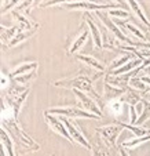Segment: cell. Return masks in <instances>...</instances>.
Segmentation results:
<instances>
[{"mask_svg":"<svg viewBox=\"0 0 150 156\" xmlns=\"http://www.w3.org/2000/svg\"><path fill=\"white\" fill-rule=\"evenodd\" d=\"M2 129H4L7 133H10L11 140L18 147V155H25V153H30L40 149L37 142L33 141L26 133L19 127L17 119L2 120Z\"/></svg>","mask_w":150,"mask_h":156,"instance_id":"obj_1","label":"cell"},{"mask_svg":"<svg viewBox=\"0 0 150 156\" xmlns=\"http://www.w3.org/2000/svg\"><path fill=\"white\" fill-rule=\"evenodd\" d=\"M92 79L94 77H90L85 72H81V73L76 75L73 77H69V79H61L58 82H54V86L63 87V88H72V90L77 88V90H80V91L85 93V94H88L90 97L94 98L99 106H103L105 105V101H103V98L98 94L97 90L94 88V86H92L94 80Z\"/></svg>","mask_w":150,"mask_h":156,"instance_id":"obj_2","label":"cell"},{"mask_svg":"<svg viewBox=\"0 0 150 156\" xmlns=\"http://www.w3.org/2000/svg\"><path fill=\"white\" fill-rule=\"evenodd\" d=\"M29 90H30L29 84L28 86L17 84V86H14V87L7 88L6 93H4L3 102L7 104L9 106H11L15 116H17V119H18V113H19L21 108L24 105V101L26 100L28 94H29Z\"/></svg>","mask_w":150,"mask_h":156,"instance_id":"obj_3","label":"cell"},{"mask_svg":"<svg viewBox=\"0 0 150 156\" xmlns=\"http://www.w3.org/2000/svg\"><path fill=\"white\" fill-rule=\"evenodd\" d=\"M95 15H97V17L101 20V22L105 25V28L109 30L110 35L114 36V37L117 39L118 41H121V43H124V44H128V46H132V47H135V40H131V39L128 37L127 35H124V33L121 32L120 29H118L117 24H116V22H113V21L110 20V17L107 15V12L97 11V12H95Z\"/></svg>","mask_w":150,"mask_h":156,"instance_id":"obj_4","label":"cell"},{"mask_svg":"<svg viewBox=\"0 0 150 156\" xmlns=\"http://www.w3.org/2000/svg\"><path fill=\"white\" fill-rule=\"evenodd\" d=\"M123 126H121L120 122H116L113 124H107V126H101L97 127L95 131L99 134V137L102 138V141L112 149L116 148V141H117L118 136H120Z\"/></svg>","mask_w":150,"mask_h":156,"instance_id":"obj_5","label":"cell"},{"mask_svg":"<svg viewBox=\"0 0 150 156\" xmlns=\"http://www.w3.org/2000/svg\"><path fill=\"white\" fill-rule=\"evenodd\" d=\"M47 113L51 115H58L63 116V118H84V119H101L99 116L94 115V113L80 109L77 106H63V108H50L48 111H46Z\"/></svg>","mask_w":150,"mask_h":156,"instance_id":"obj_6","label":"cell"},{"mask_svg":"<svg viewBox=\"0 0 150 156\" xmlns=\"http://www.w3.org/2000/svg\"><path fill=\"white\" fill-rule=\"evenodd\" d=\"M63 9L68 10H88V11H102V10H113L120 9V4H97L90 2H76V3H61L59 4Z\"/></svg>","mask_w":150,"mask_h":156,"instance_id":"obj_7","label":"cell"},{"mask_svg":"<svg viewBox=\"0 0 150 156\" xmlns=\"http://www.w3.org/2000/svg\"><path fill=\"white\" fill-rule=\"evenodd\" d=\"M61 120L63 122V124H65V127H66V130H68L70 138L73 140L76 144H79L80 147H84L85 149H88V151L92 149L91 144H90L88 140L84 137V134L81 133V130L76 126V123H73L69 118H63V116H61Z\"/></svg>","mask_w":150,"mask_h":156,"instance_id":"obj_8","label":"cell"},{"mask_svg":"<svg viewBox=\"0 0 150 156\" xmlns=\"http://www.w3.org/2000/svg\"><path fill=\"white\" fill-rule=\"evenodd\" d=\"M44 119H46V122L48 123V127H50L54 133H56V134L62 136L63 138L68 140V141L73 142V140L70 138V136H69V133H68V130H66L65 124H63V122L61 120L59 116H54V115H51V113L44 112Z\"/></svg>","mask_w":150,"mask_h":156,"instance_id":"obj_9","label":"cell"},{"mask_svg":"<svg viewBox=\"0 0 150 156\" xmlns=\"http://www.w3.org/2000/svg\"><path fill=\"white\" fill-rule=\"evenodd\" d=\"M74 95L77 97V100L81 102V105L84 106L88 112L94 113V115L99 116V118H102V112H101V106L98 105V102L94 100L92 97H90L88 94H85V93L80 91V90H77V88H74L73 90Z\"/></svg>","mask_w":150,"mask_h":156,"instance_id":"obj_10","label":"cell"},{"mask_svg":"<svg viewBox=\"0 0 150 156\" xmlns=\"http://www.w3.org/2000/svg\"><path fill=\"white\" fill-rule=\"evenodd\" d=\"M83 20H84L85 24L88 25V29H90V32H91L92 40H94V44H95V48H103V36H102V33H101L99 28L97 27V24L90 18L88 14H84Z\"/></svg>","mask_w":150,"mask_h":156,"instance_id":"obj_11","label":"cell"},{"mask_svg":"<svg viewBox=\"0 0 150 156\" xmlns=\"http://www.w3.org/2000/svg\"><path fill=\"white\" fill-rule=\"evenodd\" d=\"M76 58L77 61L83 62L84 65H87L88 68L94 69V71H98V72H106V66L103 62H101L98 58H95V57H91V55H85V54H76Z\"/></svg>","mask_w":150,"mask_h":156,"instance_id":"obj_12","label":"cell"},{"mask_svg":"<svg viewBox=\"0 0 150 156\" xmlns=\"http://www.w3.org/2000/svg\"><path fill=\"white\" fill-rule=\"evenodd\" d=\"M127 90H123V88H118L112 86L110 83L103 82V101H113V100H118L124 95Z\"/></svg>","mask_w":150,"mask_h":156,"instance_id":"obj_13","label":"cell"},{"mask_svg":"<svg viewBox=\"0 0 150 156\" xmlns=\"http://www.w3.org/2000/svg\"><path fill=\"white\" fill-rule=\"evenodd\" d=\"M36 69H37V62L29 61V62H25V64H21L19 66H17L9 76H10V79H17L18 76H24V75L36 72Z\"/></svg>","mask_w":150,"mask_h":156,"instance_id":"obj_14","label":"cell"},{"mask_svg":"<svg viewBox=\"0 0 150 156\" xmlns=\"http://www.w3.org/2000/svg\"><path fill=\"white\" fill-rule=\"evenodd\" d=\"M135 54H132V53H124V55H121V57H118L116 61H113L112 64L107 66V69H106V72L107 73H112V72H114V71H117V69H120L121 66H124L125 64H128V62L131 61V59H134L135 58Z\"/></svg>","mask_w":150,"mask_h":156,"instance_id":"obj_15","label":"cell"},{"mask_svg":"<svg viewBox=\"0 0 150 156\" xmlns=\"http://www.w3.org/2000/svg\"><path fill=\"white\" fill-rule=\"evenodd\" d=\"M124 105H125V104L121 101V98H118V100H113V101H106L105 109H106V112L110 113V115L120 116L124 111Z\"/></svg>","mask_w":150,"mask_h":156,"instance_id":"obj_16","label":"cell"},{"mask_svg":"<svg viewBox=\"0 0 150 156\" xmlns=\"http://www.w3.org/2000/svg\"><path fill=\"white\" fill-rule=\"evenodd\" d=\"M87 39H88V30L85 29V30H83L81 35H79L73 41H72V44H70V47H69L68 53L69 54H76L77 51H79L80 48L84 46V43L87 41Z\"/></svg>","mask_w":150,"mask_h":156,"instance_id":"obj_17","label":"cell"},{"mask_svg":"<svg viewBox=\"0 0 150 156\" xmlns=\"http://www.w3.org/2000/svg\"><path fill=\"white\" fill-rule=\"evenodd\" d=\"M128 4H130V7L134 10V12L136 14V17H138L139 20H141L142 22L146 25V28L149 29V32H150V21L147 20L146 14H145V11H143V9H142V6L139 4V2H135V0H130V2H128Z\"/></svg>","mask_w":150,"mask_h":156,"instance_id":"obj_18","label":"cell"},{"mask_svg":"<svg viewBox=\"0 0 150 156\" xmlns=\"http://www.w3.org/2000/svg\"><path fill=\"white\" fill-rule=\"evenodd\" d=\"M112 151H114V149L109 148L103 141L102 142L97 141L94 145H92L91 152H92V156H113Z\"/></svg>","mask_w":150,"mask_h":156,"instance_id":"obj_19","label":"cell"},{"mask_svg":"<svg viewBox=\"0 0 150 156\" xmlns=\"http://www.w3.org/2000/svg\"><path fill=\"white\" fill-rule=\"evenodd\" d=\"M0 136H2V147L6 149V152L9 153V156H15V153H14V142H12L10 134L4 129H2Z\"/></svg>","mask_w":150,"mask_h":156,"instance_id":"obj_20","label":"cell"},{"mask_svg":"<svg viewBox=\"0 0 150 156\" xmlns=\"http://www.w3.org/2000/svg\"><path fill=\"white\" fill-rule=\"evenodd\" d=\"M117 25H120L121 28H125V29H128L132 35H135L138 39H141V40H143V43L147 40L146 39V35H145L143 32H142L141 29H139L136 25H132V24H128V22H124V21H118Z\"/></svg>","mask_w":150,"mask_h":156,"instance_id":"obj_21","label":"cell"},{"mask_svg":"<svg viewBox=\"0 0 150 156\" xmlns=\"http://www.w3.org/2000/svg\"><path fill=\"white\" fill-rule=\"evenodd\" d=\"M36 30H37V29H33V30H19V32L14 36V39H12V40L9 43V47H15V46H18L21 41H24V40H26V39H29L30 36L36 32Z\"/></svg>","mask_w":150,"mask_h":156,"instance_id":"obj_22","label":"cell"},{"mask_svg":"<svg viewBox=\"0 0 150 156\" xmlns=\"http://www.w3.org/2000/svg\"><path fill=\"white\" fill-rule=\"evenodd\" d=\"M120 123H121V126H123V129L130 130L131 133L135 134V137L150 136V130L145 129V127H142V126H136V124H125V123H123V122H120Z\"/></svg>","mask_w":150,"mask_h":156,"instance_id":"obj_23","label":"cell"},{"mask_svg":"<svg viewBox=\"0 0 150 156\" xmlns=\"http://www.w3.org/2000/svg\"><path fill=\"white\" fill-rule=\"evenodd\" d=\"M150 141V136H145V137H135V138L132 140H128V141H124L123 144H121V147L123 148H136L139 147V145L145 144V142Z\"/></svg>","mask_w":150,"mask_h":156,"instance_id":"obj_24","label":"cell"},{"mask_svg":"<svg viewBox=\"0 0 150 156\" xmlns=\"http://www.w3.org/2000/svg\"><path fill=\"white\" fill-rule=\"evenodd\" d=\"M142 105H143V109H142V113L141 116L138 118L136 120V126H142L147 119H150V101H146V100H142Z\"/></svg>","mask_w":150,"mask_h":156,"instance_id":"obj_25","label":"cell"},{"mask_svg":"<svg viewBox=\"0 0 150 156\" xmlns=\"http://www.w3.org/2000/svg\"><path fill=\"white\" fill-rule=\"evenodd\" d=\"M107 15H109V17H118V18H121V20L130 18V12H127L125 10H120V9L109 10V11H107Z\"/></svg>","mask_w":150,"mask_h":156,"instance_id":"obj_26","label":"cell"},{"mask_svg":"<svg viewBox=\"0 0 150 156\" xmlns=\"http://www.w3.org/2000/svg\"><path fill=\"white\" fill-rule=\"evenodd\" d=\"M35 76H36V72H32V73L24 75V76H18L17 79H14V80L18 83V84H21V86H25V83H26V82H29V80H32Z\"/></svg>","mask_w":150,"mask_h":156,"instance_id":"obj_27","label":"cell"},{"mask_svg":"<svg viewBox=\"0 0 150 156\" xmlns=\"http://www.w3.org/2000/svg\"><path fill=\"white\" fill-rule=\"evenodd\" d=\"M130 124H135L138 120V113H136L135 106H130Z\"/></svg>","mask_w":150,"mask_h":156,"instance_id":"obj_28","label":"cell"},{"mask_svg":"<svg viewBox=\"0 0 150 156\" xmlns=\"http://www.w3.org/2000/svg\"><path fill=\"white\" fill-rule=\"evenodd\" d=\"M9 77H10V76H7V75H3V73H2V87H4V88L7 87V83H9Z\"/></svg>","mask_w":150,"mask_h":156,"instance_id":"obj_29","label":"cell"},{"mask_svg":"<svg viewBox=\"0 0 150 156\" xmlns=\"http://www.w3.org/2000/svg\"><path fill=\"white\" fill-rule=\"evenodd\" d=\"M139 77H141V80L145 83V84H147L150 87V77L149 76H146V75H142V76H139Z\"/></svg>","mask_w":150,"mask_h":156,"instance_id":"obj_30","label":"cell"},{"mask_svg":"<svg viewBox=\"0 0 150 156\" xmlns=\"http://www.w3.org/2000/svg\"><path fill=\"white\" fill-rule=\"evenodd\" d=\"M118 152H120V156H130L128 155V152H127V149L125 148H123L121 145L118 147Z\"/></svg>","mask_w":150,"mask_h":156,"instance_id":"obj_31","label":"cell"},{"mask_svg":"<svg viewBox=\"0 0 150 156\" xmlns=\"http://www.w3.org/2000/svg\"><path fill=\"white\" fill-rule=\"evenodd\" d=\"M143 75H146V76H149V77H150V65L145 68V73H143Z\"/></svg>","mask_w":150,"mask_h":156,"instance_id":"obj_32","label":"cell"},{"mask_svg":"<svg viewBox=\"0 0 150 156\" xmlns=\"http://www.w3.org/2000/svg\"><path fill=\"white\" fill-rule=\"evenodd\" d=\"M143 100H146V101H150V91H147L146 94L143 95Z\"/></svg>","mask_w":150,"mask_h":156,"instance_id":"obj_33","label":"cell"},{"mask_svg":"<svg viewBox=\"0 0 150 156\" xmlns=\"http://www.w3.org/2000/svg\"><path fill=\"white\" fill-rule=\"evenodd\" d=\"M0 156H7V155H6V149H4V148H2V152H0Z\"/></svg>","mask_w":150,"mask_h":156,"instance_id":"obj_34","label":"cell"},{"mask_svg":"<svg viewBox=\"0 0 150 156\" xmlns=\"http://www.w3.org/2000/svg\"><path fill=\"white\" fill-rule=\"evenodd\" d=\"M146 39H147V40H150V32L146 33Z\"/></svg>","mask_w":150,"mask_h":156,"instance_id":"obj_35","label":"cell"}]
</instances>
